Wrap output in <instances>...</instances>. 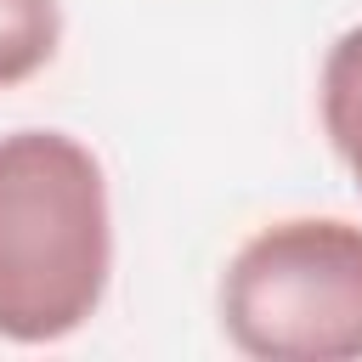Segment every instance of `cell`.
<instances>
[{
  "label": "cell",
  "instance_id": "cell-1",
  "mask_svg": "<svg viewBox=\"0 0 362 362\" xmlns=\"http://www.w3.org/2000/svg\"><path fill=\"white\" fill-rule=\"evenodd\" d=\"M113 272L102 158L68 130L0 136V339L57 345L79 334Z\"/></svg>",
  "mask_w": 362,
  "mask_h": 362
},
{
  "label": "cell",
  "instance_id": "cell-2",
  "mask_svg": "<svg viewBox=\"0 0 362 362\" xmlns=\"http://www.w3.org/2000/svg\"><path fill=\"white\" fill-rule=\"evenodd\" d=\"M221 328L255 362H356L362 226L339 215L260 226L221 272Z\"/></svg>",
  "mask_w": 362,
  "mask_h": 362
},
{
  "label": "cell",
  "instance_id": "cell-3",
  "mask_svg": "<svg viewBox=\"0 0 362 362\" xmlns=\"http://www.w3.org/2000/svg\"><path fill=\"white\" fill-rule=\"evenodd\" d=\"M317 102H322V130H328L334 153L345 158V170H351L356 187H362V23L345 28V34L328 45Z\"/></svg>",
  "mask_w": 362,
  "mask_h": 362
},
{
  "label": "cell",
  "instance_id": "cell-4",
  "mask_svg": "<svg viewBox=\"0 0 362 362\" xmlns=\"http://www.w3.org/2000/svg\"><path fill=\"white\" fill-rule=\"evenodd\" d=\"M62 45L57 0H0V90L34 79Z\"/></svg>",
  "mask_w": 362,
  "mask_h": 362
}]
</instances>
